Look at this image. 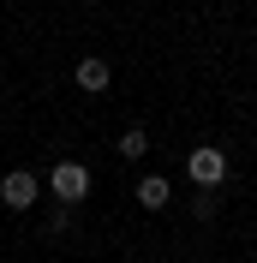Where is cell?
Masks as SVG:
<instances>
[{
  "label": "cell",
  "mask_w": 257,
  "mask_h": 263,
  "mask_svg": "<svg viewBox=\"0 0 257 263\" xmlns=\"http://www.w3.org/2000/svg\"><path fill=\"white\" fill-rule=\"evenodd\" d=\"M192 215H197V221H215V192H204V197H197V203H192Z\"/></svg>",
  "instance_id": "obj_7"
},
{
  "label": "cell",
  "mask_w": 257,
  "mask_h": 263,
  "mask_svg": "<svg viewBox=\"0 0 257 263\" xmlns=\"http://www.w3.org/2000/svg\"><path fill=\"white\" fill-rule=\"evenodd\" d=\"M108 84H114L108 60H96V54H90V60H78V90H90V96H102Z\"/></svg>",
  "instance_id": "obj_4"
},
{
  "label": "cell",
  "mask_w": 257,
  "mask_h": 263,
  "mask_svg": "<svg viewBox=\"0 0 257 263\" xmlns=\"http://www.w3.org/2000/svg\"><path fill=\"white\" fill-rule=\"evenodd\" d=\"M36 192H42V185H36V174H24V167H12V174L0 180V203H6V210H30Z\"/></svg>",
  "instance_id": "obj_2"
},
{
  "label": "cell",
  "mask_w": 257,
  "mask_h": 263,
  "mask_svg": "<svg viewBox=\"0 0 257 263\" xmlns=\"http://www.w3.org/2000/svg\"><path fill=\"white\" fill-rule=\"evenodd\" d=\"M168 180H156V174H144V180H138V203H144V210H168Z\"/></svg>",
  "instance_id": "obj_5"
},
{
  "label": "cell",
  "mask_w": 257,
  "mask_h": 263,
  "mask_svg": "<svg viewBox=\"0 0 257 263\" xmlns=\"http://www.w3.org/2000/svg\"><path fill=\"white\" fill-rule=\"evenodd\" d=\"M144 149H150V132H144V126H132L126 138H120V156H126V162H138Z\"/></svg>",
  "instance_id": "obj_6"
},
{
  "label": "cell",
  "mask_w": 257,
  "mask_h": 263,
  "mask_svg": "<svg viewBox=\"0 0 257 263\" xmlns=\"http://www.w3.org/2000/svg\"><path fill=\"white\" fill-rule=\"evenodd\" d=\"M222 174H227V156H222V149H192V180L204 185V192H215Z\"/></svg>",
  "instance_id": "obj_3"
},
{
  "label": "cell",
  "mask_w": 257,
  "mask_h": 263,
  "mask_svg": "<svg viewBox=\"0 0 257 263\" xmlns=\"http://www.w3.org/2000/svg\"><path fill=\"white\" fill-rule=\"evenodd\" d=\"M48 192L60 197V203L90 197V167H84V162H54V167H48Z\"/></svg>",
  "instance_id": "obj_1"
}]
</instances>
